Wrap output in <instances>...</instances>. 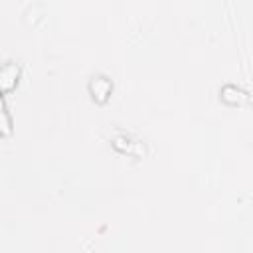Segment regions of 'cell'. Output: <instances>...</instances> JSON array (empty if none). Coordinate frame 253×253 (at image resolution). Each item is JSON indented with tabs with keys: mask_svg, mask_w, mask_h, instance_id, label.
Listing matches in <instances>:
<instances>
[{
	"mask_svg": "<svg viewBox=\"0 0 253 253\" xmlns=\"http://www.w3.org/2000/svg\"><path fill=\"white\" fill-rule=\"evenodd\" d=\"M0 128H4L6 132L10 130V121H8V117H6V111H4V107H2V101H0Z\"/></svg>",
	"mask_w": 253,
	"mask_h": 253,
	"instance_id": "obj_1",
	"label": "cell"
}]
</instances>
